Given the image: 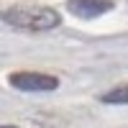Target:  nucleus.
<instances>
[{
    "mask_svg": "<svg viewBox=\"0 0 128 128\" xmlns=\"http://www.w3.org/2000/svg\"><path fill=\"white\" fill-rule=\"evenodd\" d=\"M0 128H16V126H0Z\"/></svg>",
    "mask_w": 128,
    "mask_h": 128,
    "instance_id": "5",
    "label": "nucleus"
},
{
    "mask_svg": "<svg viewBox=\"0 0 128 128\" xmlns=\"http://www.w3.org/2000/svg\"><path fill=\"white\" fill-rule=\"evenodd\" d=\"M113 8H115L113 0H67V10L77 18H84V20L100 18L105 13H110Z\"/></svg>",
    "mask_w": 128,
    "mask_h": 128,
    "instance_id": "3",
    "label": "nucleus"
},
{
    "mask_svg": "<svg viewBox=\"0 0 128 128\" xmlns=\"http://www.w3.org/2000/svg\"><path fill=\"white\" fill-rule=\"evenodd\" d=\"M3 20L8 26L18 31H28V34H44V31H54L62 26V16L54 8L46 5H13L3 10Z\"/></svg>",
    "mask_w": 128,
    "mask_h": 128,
    "instance_id": "1",
    "label": "nucleus"
},
{
    "mask_svg": "<svg viewBox=\"0 0 128 128\" xmlns=\"http://www.w3.org/2000/svg\"><path fill=\"white\" fill-rule=\"evenodd\" d=\"M100 100L105 105H128V84H120V87H113L108 92H102Z\"/></svg>",
    "mask_w": 128,
    "mask_h": 128,
    "instance_id": "4",
    "label": "nucleus"
},
{
    "mask_svg": "<svg viewBox=\"0 0 128 128\" xmlns=\"http://www.w3.org/2000/svg\"><path fill=\"white\" fill-rule=\"evenodd\" d=\"M8 82L10 87H16L20 92H51L59 87V80L44 72H13Z\"/></svg>",
    "mask_w": 128,
    "mask_h": 128,
    "instance_id": "2",
    "label": "nucleus"
}]
</instances>
